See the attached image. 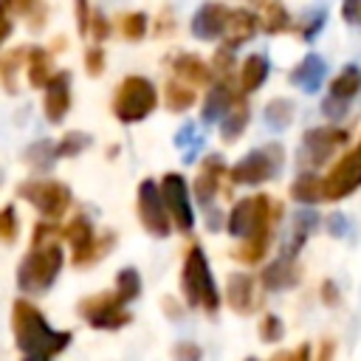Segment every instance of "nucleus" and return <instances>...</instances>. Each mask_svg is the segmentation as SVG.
<instances>
[{
    "label": "nucleus",
    "instance_id": "obj_15",
    "mask_svg": "<svg viewBox=\"0 0 361 361\" xmlns=\"http://www.w3.org/2000/svg\"><path fill=\"white\" fill-rule=\"evenodd\" d=\"M226 175H228V166H226L223 155L212 152V155L203 158L200 172H197L195 183H192V192H195V197H197L200 206H206V209L212 206V200H214L217 192H220V180H223Z\"/></svg>",
    "mask_w": 361,
    "mask_h": 361
},
{
    "label": "nucleus",
    "instance_id": "obj_16",
    "mask_svg": "<svg viewBox=\"0 0 361 361\" xmlns=\"http://www.w3.org/2000/svg\"><path fill=\"white\" fill-rule=\"evenodd\" d=\"M228 11H231V8H228V6H223V3H217V0L203 3V6L195 11V17H192V34H195L197 39H203V42L223 37V31H226V20H228Z\"/></svg>",
    "mask_w": 361,
    "mask_h": 361
},
{
    "label": "nucleus",
    "instance_id": "obj_5",
    "mask_svg": "<svg viewBox=\"0 0 361 361\" xmlns=\"http://www.w3.org/2000/svg\"><path fill=\"white\" fill-rule=\"evenodd\" d=\"M158 107V90L147 76H124L113 96V116L121 124H138Z\"/></svg>",
    "mask_w": 361,
    "mask_h": 361
},
{
    "label": "nucleus",
    "instance_id": "obj_43",
    "mask_svg": "<svg viewBox=\"0 0 361 361\" xmlns=\"http://www.w3.org/2000/svg\"><path fill=\"white\" fill-rule=\"evenodd\" d=\"M231 65H234V56H231V48H220L217 54H214V68H212V73L214 76H220V79H228V71H231Z\"/></svg>",
    "mask_w": 361,
    "mask_h": 361
},
{
    "label": "nucleus",
    "instance_id": "obj_9",
    "mask_svg": "<svg viewBox=\"0 0 361 361\" xmlns=\"http://www.w3.org/2000/svg\"><path fill=\"white\" fill-rule=\"evenodd\" d=\"M79 316L93 330H121L124 324L133 322V313L127 310V302L116 293V288L93 293V296H85L79 302Z\"/></svg>",
    "mask_w": 361,
    "mask_h": 361
},
{
    "label": "nucleus",
    "instance_id": "obj_45",
    "mask_svg": "<svg viewBox=\"0 0 361 361\" xmlns=\"http://www.w3.org/2000/svg\"><path fill=\"white\" fill-rule=\"evenodd\" d=\"M350 110V102H341V99H333V96H327L324 102H322V113L330 118V121H338V118H344V113Z\"/></svg>",
    "mask_w": 361,
    "mask_h": 361
},
{
    "label": "nucleus",
    "instance_id": "obj_24",
    "mask_svg": "<svg viewBox=\"0 0 361 361\" xmlns=\"http://www.w3.org/2000/svg\"><path fill=\"white\" fill-rule=\"evenodd\" d=\"M268 71H271V65H268L265 54H248L243 59V65H240V90L243 93L259 90L265 85V79H268Z\"/></svg>",
    "mask_w": 361,
    "mask_h": 361
},
{
    "label": "nucleus",
    "instance_id": "obj_20",
    "mask_svg": "<svg viewBox=\"0 0 361 361\" xmlns=\"http://www.w3.org/2000/svg\"><path fill=\"white\" fill-rule=\"evenodd\" d=\"M169 68H172V73H175L180 82H186V85H192V87H200V85H212V82H214L212 68H209L197 54H175V56L169 59Z\"/></svg>",
    "mask_w": 361,
    "mask_h": 361
},
{
    "label": "nucleus",
    "instance_id": "obj_25",
    "mask_svg": "<svg viewBox=\"0 0 361 361\" xmlns=\"http://www.w3.org/2000/svg\"><path fill=\"white\" fill-rule=\"evenodd\" d=\"M25 73H28V82L31 87H45L48 79L54 76V62H51V54L45 48H28L25 51Z\"/></svg>",
    "mask_w": 361,
    "mask_h": 361
},
{
    "label": "nucleus",
    "instance_id": "obj_37",
    "mask_svg": "<svg viewBox=\"0 0 361 361\" xmlns=\"http://www.w3.org/2000/svg\"><path fill=\"white\" fill-rule=\"evenodd\" d=\"M87 147H90V135L79 133V130H71L68 135H62L56 141V158H73V155L85 152Z\"/></svg>",
    "mask_w": 361,
    "mask_h": 361
},
{
    "label": "nucleus",
    "instance_id": "obj_48",
    "mask_svg": "<svg viewBox=\"0 0 361 361\" xmlns=\"http://www.w3.org/2000/svg\"><path fill=\"white\" fill-rule=\"evenodd\" d=\"M322 25H324V11H322V8H316V11H313V17H310V20H305V25H302V37H305V39H313V37L319 34V28H322Z\"/></svg>",
    "mask_w": 361,
    "mask_h": 361
},
{
    "label": "nucleus",
    "instance_id": "obj_14",
    "mask_svg": "<svg viewBox=\"0 0 361 361\" xmlns=\"http://www.w3.org/2000/svg\"><path fill=\"white\" fill-rule=\"evenodd\" d=\"M71 110V73L54 71L48 85L42 87V113L51 124H59Z\"/></svg>",
    "mask_w": 361,
    "mask_h": 361
},
{
    "label": "nucleus",
    "instance_id": "obj_46",
    "mask_svg": "<svg viewBox=\"0 0 361 361\" xmlns=\"http://www.w3.org/2000/svg\"><path fill=\"white\" fill-rule=\"evenodd\" d=\"M76 3V28L82 37H87V25H90V3L87 0H73Z\"/></svg>",
    "mask_w": 361,
    "mask_h": 361
},
{
    "label": "nucleus",
    "instance_id": "obj_55",
    "mask_svg": "<svg viewBox=\"0 0 361 361\" xmlns=\"http://www.w3.org/2000/svg\"><path fill=\"white\" fill-rule=\"evenodd\" d=\"M164 310H166L172 319H178V307H175V299H169V296H166V299H164Z\"/></svg>",
    "mask_w": 361,
    "mask_h": 361
},
{
    "label": "nucleus",
    "instance_id": "obj_4",
    "mask_svg": "<svg viewBox=\"0 0 361 361\" xmlns=\"http://www.w3.org/2000/svg\"><path fill=\"white\" fill-rule=\"evenodd\" d=\"M279 214H282V206L274 203L268 195H251L231 206V212L226 217V231L237 240H245V237L274 228Z\"/></svg>",
    "mask_w": 361,
    "mask_h": 361
},
{
    "label": "nucleus",
    "instance_id": "obj_28",
    "mask_svg": "<svg viewBox=\"0 0 361 361\" xmlns=\"http://www.w3.org/2000/svg\"><path fill=\"white\" fill-rule=\"evenodd\" d=\"M358 90H361V71H358L355 65H347V68H341V71L330 79V93H327V96L341 99V102H350Z\"/></svg>",
    "mask_w": 361,
    "mask_h": 361
},
{
    "label": "nucleus",
    "instance_id": "obj_33",
    "mask_svg": "<svg viewBox=\"0 0 361 361\" xmlns=\"http://www.w3.org/2000/svg\"><path fill=\"white\" fill-rule=\"evenodd\" d=\"M293 113H296V107H293V102L290 99H271L268 104H265V121H268V127H274V130H285L290 121H293Z\"/></svg>",
    "mask_w": 361,
    "mask_h": 361
},
{
    "label": "nucleus",
    "instance_id": "obj_13",
    "mask_svg": "<svg viewBox=\"0 0 361 361\" xmlns=\"http://www.w3.org/2000/svg\"><path fill=\"white\" fill-rule=\"evenodd\" d=\"M161 195H164V206H166V214H169L172 226L183 234L192 231L195 212H192V197H189L186 178L180 172H166L161 178Z\"/></svg>",
    "mask_w": 361,
    "mask_h": 361
},
{
    "label": "nucleus",
    "instance_id": "obj_27",
    "mask_svg": "<svg viewBox=\"0 0 361 361\" xmlns=\"http://www.w3.org/2000/svg\"><path fill=\"white\" fill-rule=\"evenodd\" d=\"M257 17H259V28L265 34H279V31L290 28V14L279 0H262V11Z\"/></svg>",
    "mask_w": 361,
    "mask_h": 361
},
{
    "label": "nucleus",
    "instance_id": "obj_23",
    "mask_svg": "<svg viewBox=\"0 0 361 361\" xmlns=\"http://www.w3.org/2000/svg\"><path fill=\"white\" fill-rule=\"evenodd\" d=\"M248 118H251V110H248V102L237 93V99L231 102V107L226 110V116L220 118V138L226 141V144H231V141H237L243 133H245V124H248Z\"/></svg>",
    "mask_w": 361,
    "mask_h": 361
},
{
    "label": "nucleus",
    "instance_id": "obj_56",
    "mask_svg": "<svg viewBox=\"0 0 361 361\" xmlns=\"http://www.w3.org/2000/svg\"><path fill=\"white\" fill-rule=\"evenodd\" d=\"M25 361H51V358H34V355H25Z\"/></svg>",
    "mask_w": 361,
    "mask_h": 361
},
{
    "label": "nucleus",
    "instance_id": "obj_3",
    "mask_svg": "<svg viewBox=\"0 0 361 361\" xmlns=\"http://www.w3.org/2000/svg\"><path fill=\"white\" fill-rule=\"evenodd\" d=\"M62 265H65V251L59 243L31 245V251L17 265V288L23 293H31V296L45 293L56 282Z\"/></svg>",
    "mask_w": 361,
    "mask_h": 361
},
{
    "label": "nucleus",
    "instance_id": "obj_30",
    "mask_svg": "<svg viewBox=\"0 0 361 361\" xmlns=\"http://www.w3.org/2000/svg\"><path fill=\"white\" fill-rule=\"evenodd\" d=\"M164 99H166V107L172 113H183V110H189L195 104V87L180 82L178 76H172L166 82V87H164Z\"/></svg>",
    "mask_w": 361,
    "mask_h": 361
},
{
    "label": "nucleus",
    "instance_id": "obj_47",
    "mask_svg": "<svg viewBox=\"0 0 361 361\" xmlns=\"http://www.w3.org/2000/svg\"><path fill=\"white\" fill-rule=\"evenodd\" d=\"M11 28H14V23H11V6H8V0H0V48L8 39Z\"/></svg>",
    "mask_w": 361,
    "mask_h": 361
},
{
    "label": "nucleus",
    "instance_id": "obj_7",
    "mask_svg": "<svg viewBox=\"0 0 361 361\" xmlns=\"http://www.w3.org/2000/svg\"><path fill=\"white\" fill-rule=\"evenodd\" d=\"M17 195L31 203L45 220H59L68 214V206H71V186L62 183V180H54V178H31V180H23L17 186Z\"/></svg>",
    "mask_w": 361,
    "mask_h": 361
},
{
    "label": "nucleus",
    "instance_id": "obj_40",
    "mask_svg": "<svg viewBox=\"0 0 361 361\" xmlns=\"http://www.w3.org/2000/svg\"><path fill=\"white\" fill-rule=\"evenodd\" d=\"M17 228H20V223H17V209L8 203V206L0 209V240H3V243H14V240H17Z\"/></svg>",
    "mask_w": 361,
    "mask_h": 361
},
{
    "label": "nucleus",
    "instance_id": "obj_51",
    "mask_svg": "<svg viewBox=\"0 0 361 361\" xmlns=\"http://www.w3.org/2000/svg\"><path fill=\"white\" fill-rule=\"evenodd\" d=\"M175 141H178V147H197V144H200V135H197L195 124H186V127L175 135Z\"/></svg>",
    "mask_w": 361,
    "mask_h": 361
},
{
    "label": "nucleus",
    "instance_id": "obj_12",
    "mask_svg": "<svg viewBox=\"0 0 361 361\" xmlns=\"http://www.w3.org/2000/svg\"><path fill=\"white\" fill-rule=\"evenodd\" d=\"M358 186H361V138L347 155H341L336 161V166L327 172V178H322V197L341 200V197L353 195Z\"/></svg>",
    "mask_w": 361,
    "mask_h": 361
},
{
    "label": "nucleus",
    "instance_id": "obj_2",
    "mask_svg": "<svg viewBox=\"0 0 361 361\" xmlns=\"http://www.w3.org/2000/svg\"><path fill=\"white\" fill-rule=\"evenodd\" d=\"M180 290L189 307L206 310V313H217L220 310V290L214 282V274L209 268L206 251L192 243L183 254V265H180Z\"/></svg>",
    "mask_w": 361,
    "mask_h": 361
},
{
    "label": "nucleus",
    "instance_id": "obj_32",
    "mask_svg": "<svg viewBox=\"0 0 361 361\" xmlns=\"http://www.w3.org/2000/svg\"><path fill=\"white\" fill-rule=\"evenodd\" d=\"M290 197L296 203H319L322 197V178H316V172H302L293 183H290Z\"/></svg>",
    "mask_w": 361,
    "mask_h": 361
},
{
    "label": "nucleus",
    "instance_id": "obj_57",
    "mask_svg": "<svg viewBox=\"0 0 361 361\" xmlns=\"http://www.w3.org/2000/svg\"><path fill=\"white\" fill-rule=\"evenodd\" d=\"M245 361H257V358H245Z\"/></svg>",
    "mask_w": 361,
    "mask_h": 361
},
{
    "label": "nucleus",
    "instance_id": "obj_54",
    "mask_svg": "<svg viewBox=\"0 0 361 361\" xmlns=\"http://www.w3.org/2000/svg\"><path fill=\"white\" fill-rule=\"evenodd\" d=\"M333 353H336V341L324 338L322 347H319V361H333Z\"/></svg>",
    "mask_w": 361,
    "mask_h": 361
},
{
    "label": "nucleus",
    "instance_id": "obj_35",
    "mask_svg": "<svg viewBox=\"0 0 361 361\" xmlns=\"http://www.w3.org/2000/svg\"><path fill=\"white\" fill-rule=\"evenodd\" d=\"M25 51L28 48H14V51H8V54H3L0 56V82L6 85V90H17V85H14V73H17V68H23V62H25Z\"/></svg>",
    "mask_w": 361,
    "mask_h": 361
},
{
    "label": "nucleus",
    "instance_id": "obj_17",
    "mask_svg": "<svg viewBox=\"0 0 361 361\" xmlns=\"http://www.w3.org/2000/svg\"><path fill=\"white\" fill-rule=\"evenodd\" d=\"M226 302L234 313L248 316L257 310L259 305V293H257V279L248 274H231L226 279Z\"/></svg>",
    "mask_w": 361,
    "mask_h": 361
},
{
    "label": "nucleus",
    "instance_id": "obj_6",
    "mask_svg": "<svg viewBox=\"0 0 361 361\" xmlns=\"http://www.w3.org/2000/svg\"><path fill=\"white\" fill-rule=\"evenodd\" d=\"M59 237L71 245V262H73L76 268H87V265L99 262V259L110 251V245L116 243L113 234H102V237H99V234L93 231L90 220L82 217V214L71 217L68 226L59 228Z\"/></svg>",
    "mask_w": 361,
    "mask_h": 361
},
{
    "label": "nucleus",
    "instance_id": "obj_19",
    "mask_svg": "<svg viewBox=\"0 0 361 361\" xmlns=\"http://www.w3.org/2000/svg\"><path fill=\"white\" fill-rule=\"evenodd\" d=\"M259 28V17L248 8H231L228 11V20H226V31H223V39H226V48H240L243 42H248Z\"/></svg>",
    "mask_w": 361,
    "mask_h": 361
},
{
    "label": "nucleus",
    "instance_id": "obj_8",
    "mask_svg": "<svg viewBox=\"0 0 361 361\" xmlns=\"http://www.w3.org/2000/svg\"><path fill=\"white\" fill-rule=\"evenodd\" d=\"M282 164H285V149L279 144H265V147L243 155L228 169V178H231V183H240V186H259V183L271 180L282 169Z\"/></svg>",
    "mask_w": 361,
    "mask_h": 361
},
{
    "label": "nucleus",
    "instance_id": "obj_26",
    "mask_svg": "<svg viewBox=\"0 0 361 361\" xmlns=\"http://www.w3.org/2000/svg\"><path fill=\"white\" fill-rule=\"evenodd\" d=\"M271 237H274V228L240 240V245L234 248V259L243 262V265H257L259 259H265V254H268V248H271Z\"/></svg>",
    "mask_w": 361,
    "mask_h": 361
},
{
    "label": "nucleus",
    "instance_id": "obj_49",
    "mask_svg": "<svg viewBox=\"0 0 361 361\" xmlns=\"http://www.w3.org/2000/svg\"><path fill=\"white\" fill-rule=\"evenodd\" d=\"M341 17H344V23H350V25H361V0H344Z\"/></svg>",
    "mask_w": 361,
    "mask_h": 361
},
{
    "label": "nucleus",
    "instance_id": "obj_44",
    "mask_svg": "<svg viewBox=\"0 0 361 361\" xmlns=\"http://www.w3.org/2000/svg\"><path fill=\"white\" fill-rule=\"evenodd\" d=\"M172 358L175 361H200L203 358V350L197 344H192V341H180V344L172 347Z\"/></svg>",
    "mask_w": 361,
    "mask_h": 361
},
{
    "label": "nucleus",
    "instance_id": "obj_42",
    "mask_svg": "<svg viewBox=\"0 0 361 361\" xmlns=\"http://www.w3.org/2000/svg\"><path fill=\"white\" fill-rule=\"evenodd\" d=\"M85 71L90 76H102V71H104V51L99 45H90L85 51Z\"/></svg>",
    "mask_w": 361,
    "mask_h": 361
},
{
    "label": "nucleus",
    "instance_id": "obj_39",
    "mask_svg": "<svg viewBox=\"0 0 361 361\" xmlns=\"http://www.w3.org/2000/svg\"><path fill=\"white\" fill-rule=\"evenodd\" d=\"M282 336H285L282 319H279L276 313H265V316L259 319V338H262L265 344H276V341H282Z\"/></svg>",
    "mask_w": 361,
    "mask_h": 361
},
{
    "label": "nucleus",
    "instance_id": "obj_1",
    "mask_svg": "<svg viewBox=\"0 0 361 361\" xmlns=\"http://www.w3.org/2000/svg\"><path fill=\"white\" fill-rule=\"evenodd\" d=\"M11 333L20 353L34 358H54L62 350H68V344L73 341L71 330L51 327V322L28 299H17L11 305Z\"/></svg>",
    "mask_w": 361,
    "mask_h": 361
},
{
    "label": "nucleus",
    "instance_id": "obj_21",
    "mask_svg": "<svg viewBox=\"0 0 361 361\" xmlns=\"http://www.w3.org/2000/svg\"><path fill=\"white\" fill-rule=\"evenodd\" d=\"M237 99V90L226 82V79H217L209 85V93L203 99V107H200V118L203 121H220L226 116V110L231 107V102Z\"/></svg>",
    "mask_w": 361,
    "mask_h": 361
},
{
    "label": "nucleus",
    "instance_id": "obj_53",
    "mask_svg": "<svg viewBox=\"0 0 361 361\" xmlns=\"http://www.w3.org/2000/svg\"><path fill=\"white\" fill-rule=\"evenodd\" d=\"M276 361H310V347L302 344V347H296V353H290V355H279Z\"/></svg>",
    "mask_w": 361,
    "mask_h": 361
},
{
    "label": "nucleus",
    "instance_id": "obj_10",
    "mask_svg": "<svg viewBox=\"0 0 361 361\" xmlns=\"http://www.w3.org/2000/svg\"><path fill=\"white\" fill-rule=\"evenodd\" d=\"M350 141V133L344 127H333V124H324V127H313L302 135V147H299V166L302 172H313L319 166L327 164V158L344 147Z\"/></svg>",
    "mask_w": 361,
    "mask_h": 361
},
{
    "label": "nucleus",
    "instance_id": "obj_41",
    "mask_svg": "<svg viewBox=\"0 0 361 361\" xmlns=\"http://www.w3.org/2000/svg\"><path fill=\"white\" fill-rule=\"evenodd\" d=\"M87 37L99 45V42H104L107 37H110V23H107V17L99 11V8H90V25H87Z\"/></svg>",
    "mask_w": 361,
    "mask_h": 361
},
{
    "label": "nucleus",
    "instance_id": "obj_52",
    "mask_svg": "<svg viewBox=\"0 0 361 361\" xmlns=\"http://www.w3.org/2000/svg\"><path fill=\"white\" fill-rule=\"evenodd\" d=\"M327 231H330L333 237H344V231H347L344 214H330V217H327Z\"/></svg>",
    "mask_w": 361,
    "mask_h": 361
},
{
    "label": "nucleus",
    "instance_id": "obj_18",
    "mask_svg": "<svg viewBox=\"0 0 361 361\" xmlns=\"http://www.w3.org/2000/svg\"><path fill=\"white\" fill-rule=\"evenodd\" d=\"M299 276H302V271H299L296 259L282 254L279 259H274V262H268L262 268L259 282H262L265 290H288V288H293L299 282Z\"/></svg>",
    "mask_w": 361,
    "mask_h": 361
},
{
    "label": "nucleus",
    "instance_id": "obj_50",
    "mask_svg": "<svg viewBox=\"0 0 361 361\" xmlns=\"http://www.w3.org/2000/svg\"><path fill=\"white\" fill-rule=\"evenodd\" d=\"M319 293H322V302H324V305H330V307H336V305L341 302V293H338V288H336V282H333V279H324Z\"/></svg>",
    "mask_w": 361,
    "mask_h": 361
},
{
    "label": "nucleus",
    "instance_id": "obj_34",
    "mask_svg": "<svg viewBox=\"0 0 361 361\" xmlns=\"http://www.w3.org/2000/svg\"><path fill=\"white\" fill-rule=\"evenodd\" d=\"M116 293H118L127 305L141 296V274H138L133 265H127V268H121V271L116 274Z\"/></svg>",
    "mask_w": 361,
    "mask_h": 361
},
{
    "label": "nucleus",
    "instance_id": "obj_36",
    "mask_svg": "<svg viewBox=\"0 0 361 361\" xmlns=\"http://www.w3.org/2000/svg\"><path fill=\"white\" fill-rule=\"evenodd\" d=\"M25 161H28L34 169H48V166L56 161V141H34V144L25 149Z\"/></svg>",
    "mask_w": 361,
    "mask_h": 361
},
{
    "label": "nucleus",
    "instance_id": "obj_22",
    "mask_svg": "<svg viewBox=\"0 0 361 361\" xmlns=\"http://www.w3.org/2000/svg\"><path fill=\"white\" fill-rule=\"evenodd\" d=\"M327 73V65L319 54H307L293 71H290V85L302 87L305 93H316L322 87V79Z\"/></svg>",
    "mask_w": 361,
    "mask_h": 361
},
{
    "label": "nucleus",
    "instance_id": "obj_38",
    "mask_svg": "<svg viewBox=\"0 0 361 361\" xmlns=\"http://www.w3.org/2000/svg\"><path fill=\"white\" fill-rule=\"evenodd\" d=\"M118 31H121L124 39L138 42V39L147 34V14H144V11H127V14L118 20Z\"/></svg>",
    "mask_w": 361,
    "mask_h": 361
},
{
    "label": "nucleus",
    "instance_id": "obj_31",
    "mask_svg": "<svg viewBox=\"0 0 361 361\" xmlns=\"http://www.w3.org/2000/svg\"><path fill=\"white\" fill-rule=\"evenodd\" d=\"M8 6H11V14L23 17L31 31H39L45 25V20H48L45 0H8Z\"/></svg>",
    "mask_w": 361,
    "mask_h": 361
},
{
    "label": "nucleus",
    "instance_id": "obj_29",
    "mask_svg": "<svg viewBox=\"0 0 361 361\" xmlns=\"http://www.w3.org/2000/svg\"><path fill=\"white\" fill-rule=\"evenodd\" d=\"M319 226V214L316 212H299L296 217H293V228H290V240H288V245H285V254L288 257H296L299 254V248L307 243V237H310V231Z\"/></svg>",
    "mask_w": 361,
    "mask_h": 361
},
{
    "label": "nucleus",
    "instance_id": "obj_11",
    "mask_svg": "<svg viewBox=\"0 0 361 361\" xmlns=\"http://www.w3.org/2000/svg\"><path fill=\"white\" fill-rule=\"evenodd\" d=\"M135 212H138V220L144 226L147 234L164 240L169 231H172V220L166 214V206H164V195H161V183L152 180V178H144L138 183V192H135Z\"/></svg>",
    "mask_w": 361,
    "mask_h": 361
}]
</instances>
